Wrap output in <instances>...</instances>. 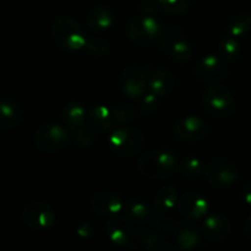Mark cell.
Segmentation results:
<instances>
[{
	"mask_svg": "<svg viewBox=\"0 0 251 251\" xmlns=\"http://www.w3.org/2000/svg\"><path fill=\"white\" fill-rule=\"evenodd\" d=\"M178 168L176 156L168 151H150L137 161V169L144 176L153 180L169 178Z\"/></svg>",
	"mask_w": 251,
	"mask_h": 251,
	"instance_id": "cell-1",
	"label": "cell"
},
{
	"mask_svg": "<svg viewBox=\"0 0 251 251\" xmlns=\"http://www.w3.org/2000/svg\"><path fill=\"white\" fill-rule=\"evenodd\" d=\"M51 37L60 48L71 51L85 48L87 41V37L80 24L68 16L58 17L53 22Z\"/></svg>",
	"mask_w": 251,
	"mask_h": 251,
	"instance_id": "cell-2",
	"label": "cell"
},
{
	"mask_svg": "<svg viewBox=\"0 0 251 251\" xmlns=\"http://www.w3.org/2000/svg\"><path fill=\"white\" fill-rule=\"evenodd\" d=\"M164 247L172 251H188L198 247L200 234L191 223L171 222L163 228Z\"/></svg>",
	"mask_w": 251,
	"mask_h": 251,
	"instance_id": "cell-3",
	"label": "cell"
},
{
	"mask_svg": "<svg viewBox=\"0 0 251 251\" xmlns=\"http://www.w3.org/2000/svg\"><path fill=\"white\" fill-rule=\"evenodd\" d=\"M144 144V135L136 127H118L108 137V145L112 152L124 158L140 153Z\"/></svg>",
	"mask_w": 251,
	"mask_h": 251,
	"instance_id": "cell-4",
	"label": "cell"
},
{
	"mask_svg": "<svg viewBox=\"0 0 251 251\" xmlns=\"http://www.w3.org/2000/svg\"><path fill=\"white\" fill-rule=\"evenodd\" d=\"M34 146L44 153H53L64 150L70 144L68 130L55 123L42 125L34 134Z\"/></svg>",
	"mask_w": 251,
	"mask_h": 251,
	"instance_id": "cell-5",
	"label": "cell"
},
{
	"mask_svg": "<svg viewBox=\"0 0 251 251\" xmlns=\"http://www.w3.org/2000/svg\"><path fill=\"white\" fill-rule=\"evenodd\" d=\"M203 107L210 114L217 118H228L234 113L235 100L232 93L225 86H208L202 95Z\"/></svg>",
	"mask_w": 251,
	"mask_h": 251,
	"instance_id": "cell-6",
	"label": "cell"
},
{
	"mask_svg": "<svg viewBox=\"0 0 251 251\" xmlns=\"http://www.w3.org/2000/svg\"><path fill=\"white\" fill-rule=\"evenodd\" d=\"M21 218L31 229L44 232L55 225L56 215L50 205L41 201H33L24 206L21 211Z\"/></svg>",
	"mask_w": 251,
	"mask_h": 251,
	"instance_id": "cell-7",
	"label": "cell"
},
{
	"mask_svg": "<svg viewBox=\"0 0 251 251\" xmlns=\"http://www.w3.org/2000/svg\"><path fill=\"white\" fill-rule=\"evenodd\" d=\"M161 32L158 21L151 15H141L130 19L126 25L127 38L139 46H147L152 43Z\"/></svg>",
	"mask_w": 251,
	"mask_h": 251,
	"instance_id": "cell-8",
	"label": "cell"
},
{
	"mask_svg": "<svg viewBox=\"0 0 251 251\" xmlns=\"http://www.w3.org/2000/svg\"><path fill=\"white\" fill-rule=\"evenodd\" d=\"M205 176L213 188L228 189L237 183L239 171L229 159L217 158L206 166Z\"/></svg>",
	"mask_w": 251,
	"mask_h": 251,
	"instance_id": "cell-9",
	"label": "cell"
},
{
	"mask_svg": "<svg viewBox=\"0 0 251 251\" xmlns=\"http://www.w3.org/2000/svg\"><path fill=\"white\" fill-rule=\"evenodd\" d=\"M161 46L176 63H188L193 56V48L176 27H167L159 32Z\"/></svg>",
	"mask_w": 251,
	"mask_h": 251,
	"instance_id": "cell-10",
	"label": "cell"
},
{
	"mask_svg": "<svg viewBox=\"0 0 251 251\" xmlns=\"http://www.w3.org/2000/svg\"><path fill=\"white\" fill-rule=\"evenodd\" d=\"M119 85L125 96L129 98H140L149 88V80L146 74L139 66H127L119 76Z\"/></svg>",
	"mask_w": 251,
	"mask_h": 251,
	"instance_id": "cell-11",
	"label": "cell"
},
{
	"mask_svg": "<svg viewBox=\"0 0 251 251\" xmlns=\"http://www.w3.org/2000/svg\"><path fill=\"white\" fill-rule=\"evenodd\" d=\"M227 74L226 61L212 54H207L200 59L195 66V76L199 81L203 83L215 85L222 81Z\"/></svg>",
	"mask_w": 251,
	"mask_h": 251,
	"instance_id": "cell-12",
	"label": "cell"
},
{
	"mask_svg": "<svg viewBox=\"0 0 251 251\" xmlns=\"http://www.w3.org/2000/svg\"><path fill=\"white\" fill-rule=\"evenodd\" d=\"M105 235L110 242L119 247L136 248L135 245L136 233L132 222L127 218L126 220L119 217L109 218L105 223Z\"/></svg>",
	"mask_w": 251,
	"mask_h": 251,
	"instance_id": "cell-13",
	"label": "cell"
},
{
	"mask_svg": "<svg viewBox=\"0 0 251 251\" xmlns=\"http://www.w3.org/2000/svg\"><path fill=\"white\" fill-rule=\"evenodd\" d=\"M178 210L185 220L194 222L203 220L208 215L210 205L202 195L189 191L183 194L178 200Z\"/></svg>",
	"mask_w": 251,
	"mask_h": 251,
	"instance_id": "cell-14",
	"label": "cell"
},
{
	"mask_svg": "<svg viewBox=\"0 0 251 251\" xmlns=\"http://www.w3.org/2000/svg\"><path fill=\"white\" fill-rule=\"evenodd\" d=\"M207 134V125L199 117L188 115L179 120L174 126V135L183 142H195Z\"/></svg>",
	"mask_w": 251,
	"mask_h": 251,
	"instance_id": "cell-15",
	"label": "cell"
},
{
	"mask_svg": "<svg viewBox=\"0 0 251 251\" xmlns=\"http://www.w3.org/2000/svg\"><path fill=\"white\" fill-rule=\"evenodd\" d=\"M202 230L205 237L211 242H225L230 237L232 225L226 216L212 213L203 218Z\"/></svg>",
	"mask_w": 251,
	"mask_h": 251,
	"instance_id": "cell-16",
	"label": "cell"
},
{
	"mask_svg": "<svg viewBox=\"0 0 251 251\" xmlns=\"http://www.w3.org/2000/svg\"><path fill=\"white\" fill-rule=\"evenodd\" d=\"M90 205L93 212L100 216H114L124 210V202L122 199L117 194L109 191H100L95 194L91 199Z\"/></svg>",
	"mask_w": 251,
	"mask_h": 251,
	"instance_id": "cell-17",
	"label": "cell"
},
{
	"mask_svg": "<svg viewBox=\"0 0 251 251\" xmlns=\"http://www.w3.org/2000/svg\"><path fill=\"white\" fill-rule=\"evenodd\" d=\"M87 123L91 129L96 132H108L114 125L112 110L102 104L93 105L87 110Z\"/></svg>",
	"mask_w": 251,
	"mask_h": 251,
	"instance_id": "cell-18",
	"label": "cell"
},
{
	"mask_svg": "<svg viewBox=\"0 0 251 251\" xmlns=\"http://www.w3.org/2000/svg\"><path fill=\"white\" fill-rule=\"evenodd\" d=\"M24 119L21 108L12 100L0 98V130H11L20 126Z\"/></svg>",
	"mask_w": 251,
	"mask_h": 251,
	"instance_id": "cell-19",
	"label": "cell"
},
{
	"mask_svg": "<svg viewBox=\"0 0 251 251\" xmlns=\"http://www.w3.org/2000/svg\"><path fill=\"white\" fill-rule=\"evenodd\" d=\"M88 28L93 32H102L110 28L114 24V15L105 6H97L88 12L86 17Z\"/></svg>",
	"mask_w": 251,
	"mask_h": 251,
	"instance_id": "cell-20",
	"label": "cell"
},
{
	"mask_svg": "<svg viewBox=\"0 0 251 251\" xmlns=\"http://www.w3.org/2000/svg\"><path fill=\"white\" fill-rule=\"evenodd\" d=\"M176 85V78L169 71L157 70L150 76L149 90L158 97L168 95Z\"/></svg>",
	"mask_w": 251,
	"mask_h": 251,
	"instance_id": "cell-21",
	"label": "cell"
},
{
	"mask_svg": "<svg viewBox=\"0 0 251 251\" xmlns=\"http://www.w3.org/2000/svg\"><path fill=\"white\" fill-rule=\"evenodd\" d=\"M61 118L66 126L70 130H75L82 126L87 120V110L81 103L70 102L64 107Z\"/></svg>",
	"mask_w": 251,
	"mask_h": 251,
	"instance_id": "cell-22",
	"label": "cell"
},
{
	"mask_svg": "<svg viewBox=\"0 0 251 251\" xmlns=\"http://www.w3.org/2000/svg\"><path fill=\"white\" fill-rule=\"evenodd\" d=\"M124 211L126 218L132 223H146L150 220V210L146 203L137 198H130L125 202Z\"/></svg>",
	"mask_w": 251,
	"mask_h": 251,
	"instance_id": "cell-23",
	"label": "cell"
},
{
	"mask_svg": "<svg viewBox=\"0 0 251 251\" xmlns=\"http://www.w3.org/2000/svg\"><path fill=\"white\" fill-rule=\"evenodd\" d=\"M176 202H178V191L174 186L171 185L159 189L154 198V207L161 213L169 212L173 210Z\"/></svg>",
	"mask_w": 251,
	"mask_h": 251,
	"instance_id": "cell-24",
	"label": "cell"
},
{
	"mask_svg": "<svg viewBox=\"0 0 251 251\" xmlns=\"http://www.w3.org/2000/svg\"><path fill=\"white\" fill-rule=\"evenodd\" d=\"M240 53V44L235 37L228 36L221 39L218 44V55L225 61H233Z\"/></svg>",
	"mask_w": 251,
	"mask_h": 251,
	"instance_id": "cell-25",
	"label": "cell"
},
{
	"mask_svg": "<svg viewBox=\"0 0 251 251\" xmlns=\"http://www.w3.org/2000/svg\"><path fill=\"white\" fill-rule=\"evenodd\" d=\"M205 164L200 158L195 156H189L181 161L179 164V171L189 178H198L205 173Z\"/></svg>",
	"mask_w": 251,
	"mask_h": 251,
	"instance_id": "cell-26",
	"label": "cell"
},
{
	"mask_svg": "<svg viewBox=\"0 0 251 251\" xmlns=\"http://www.w3.org/2000/svg\"><path fill=\"white\" fill-rule=\"evenodd\" d=\"M137 237L141 244L149 250H161L164 248V243L162 237H159L156 232L147 229L145 227H140L137 229Z\"/></svg>",
	"mask_w": 251,
	"mask_h": 251,
	"instance_id": "cell-27",
	"label": "cell"
},
{
	"mask_svg": "<svg viewBox=\"0 0 251 251\" xmlns=\"http://www.w3.org/2000/svg\"><path fill=\"white\" fill-rule=\"evenodd\" d=\"M251 28V15H239L233 17L228 25V32L232 37L245 36Z\"/></svg>",
	"mask_w": 251,
	"mask_h": 251,
	"instance_id": "cell-28",
	"label": "cell"
},
{
	"mask_svg": "<svg viewBox=\"0 0 251 251\" xmlns=\"http://www.w3.org/2000/svg\"><path fill=\"white\" fill-rule=\"evenodd\" d=\"M159 9L163 10L166 14L173 16H180L189 10L190 0H158Z\"/></svg>",
	"mask_w": 251,
	"mask_h": 251,
	"instance_id": "cell-29",
	"label": "cell"
},
{
	"mask_svg": "<svg viewBox=\"0 0 251 251\" xmlns=\"http://www.w3.org/2000/svg\"><path fill=\"white\" fill-rule=\"evenodd\" d=\"M85 48H87V50L93 55L102 56L108 53L109 46H108V42L100 37H88Z\"/></svg>",
	"mask_w": 251,
	"mask_h": 251,
	"instance_id": "cell-30",
	"label": "cell"
},
{
	"mask_svg": "<svg viewBox=\"0 0 251 251\" xmlns=\"http://www.w3.org/2000/svg\"><path fill=\"white\" fill-rule=\"evenodd\" d=\"M74 134V137H75L76 142H77L80 146L83 147H90L92 146L93 142H95V135L91 131L90 127L86 126H80L75 130H71Z\"/></svg>",
	"mask_w": 251,
	"mask_h": 251,
	"instance_id": "cell-31",
	"label": "cell"
},
{
	"mask_svg": "<svg viewBox=\"0 0 251 251\" xmlns=\"http://www.w3.org/2000/svg\"><path fill=\"white\" fill-rule=\"evenodd\" d=\"M110 110H112L114 123H118L119 125L127 124L132 120V112L130 110V108L125 107V105H117Z\"/></svg>",
	"mask_w": 251,
	"mask_h": 251,
	"instance_id": "cell-32",
	"label": "cell"
},
{
	"mask_svg": "<svg viewBox=\"0 0 251 251\" xmlns=\"http://www.w3.org/2000/svg\"><path fill=\"white\" fill-rule=\"evenodd\" d=\"M157 103H158V96H156L154 93H152L151 91L145 93L142 96V102H141V113L145 115H149L151 113L154 112V109L157 108Z\"/></svg>",
	"mask_w": 251,
	"mask_h": 251,
	"instance_id": "cell-33",
	"label": "cell"
},
{
	"mask_svg": "<svg viewBox=\"0 0 251 251\" xmlns=\"http://www.w3.org/2000/svg\"><path fill=\"white\" fill-rule=\"evenodd\" d=\"M76 234L81 238H91L95 235V229H93L92 225L87 221L85 222H81L80 225L76 228Z\"/></svg>",
	"mask_w": 251,
	"mask_h": 251,
	"instance_id": "cell-34",
	"label": "cell"
},
{
	"mask_svg": "<svg viewBox=\"0 0 251 251\" xmlns=\"http://www.w3.org/2000/svg\"><path fill=\"white\" fill-rule=\"evenodd\" d=\"M159 9L158 0H142L141 5H140V10L142 14L152 15Z\"/></svg>",
	"mask_w": 251,
	"mask_h": 251,
	"instance_id": "cell-35",
	"label": "cell"
},
{
	"mask_svg": "<svg viewBox=\"0 0 251 251\" xmlns=\"http://www.w3.org/2000/svg\"><path fill=\"white\" fill-rule=\"evenodd\" d=\"M243 200L247 205L251 206V183H248L243 189Z\"/></svg>",
	"mask_w": 251,
	"mask_h": 251,
	"instance_id": "cell-36",
	"label": "cell"
},
{
	"mask_svg": "<svg viewBox=\"0 0 251 251\" xmlns=\"http://www.w3.org/2000/svg\"><path fill=\"white\" fill-rule=\"evenodd\" d=\"M244 233L248 239H249V242H251V213L248 216L244 222Z\"/></svg>",
	"mask_w": 251,
	"mask_h": 251,
	"instance_id": "cell-37",
	"label": "cell"
},
{
	"mask_svg": "<svg viewBox=\"0 0 251 251\" xmlns=\"http://www.w3.org/2000/svg\"><path fill=\"white\" fill-rule=\"evenodd\" d=\"M0 234H1V225H0Z\"/></svg>",
	"mask_w": 251,
	"mask_h": 251,
	"instance_id": "cell-38",
	"label": "cell"
}]
</instances>
